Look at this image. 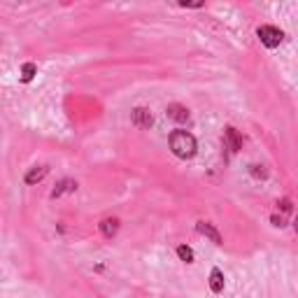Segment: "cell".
I'll return each instance as SVG.
<instances>
[{"label": "cell", "mask_w": 298, "mask_h": 298, "mask_svg": "<svg viewBox=\"0 0 298 298\" xmlns=\"http://www.w3.org/2000/svg\"><path fill=\"white\" fill-rule=\"evenodd\" d=\"M170 149L177 159H191L196 154V138L189 130H173L170 133Z\"/></svg>", "instance_id": "obj_1"}, {"label": "cell", "mask_w": 298, "mask_h": 298, "mask_svg": "<svg viewBox=\"0 0 298 298\" xmlns=\"http://www.w3.org/2000/svg\"><path fill=\"white\" fill-rule=\"evenodd\" d=\"M256 35H259V40L268 47V49L280 47V42L284 40V33L280 31V28H275V26H261L259 31H256Z\"/></svg>", "instance_id": "obj_2"}, {"label": "cell", "mask_w": 298, "mask_h": 298, "mask_svg": "<svg viewBox=\"0 0 298 298\" xmlns=\"http://www.w3.org/2000/svg\"><path fill=\"white\" fill-rule=\"evenodd\" d=\"M130 117H133V123H135L138 128H149V126L154 123V117H152V112H149L147 107H135Z\"/></svg>", "instance_id": "obj_3"}, {"label": "cell", "mask_w": 298, "mask_h": 298, "mask_svg": "<svg viewBox=\"0 0 298 298\" xmlns=\"http://www.w3.org/2000/svg\"><path fill=\"white\" fill-rule=\"evenodd\" d=\"M168 117L173 119V121L177 123H189V110L184 105H179V103H173V105H168Z\"/></svg>", "instance_id": "obj_4"}, {"label": "cell", "mask_w": 298, "mask_h": 298, "mask_svg": "<svg viewBox=\"0 0 298 298\" xmlns=\"http://www.w3.org/2000/svg\"><path fill=\"white\" fill-rule=\"evenodd\" d=\"M196 231H198L200 236H205V238H210L214 245H222V236H219V231L214 229L210 222H198L196 224Z\"/></svg>", "instance_id": "obj_5"}, {"label": "cell", "mask_w": 298, "mask_h": 298, "mask_svg": "<svg viewBox=\"0 0 298 298\" xmlns=\"http://www.w3.org/2000/svg\"><path fill=\"white\" fill-rule=\"evenodd\" d=\"M224 145L229 147L231 152H238V149L242 147V138L238 135V130L233 128V126H229V128L224 130Z\"/></svg>", "instance_id": "obj_6"}, {"label": "cell", "mask_w": 298, "mask_h": 298, "mask_svg": "<svg viewBox=\"0 0 298 298\" xmlns=\"http://www.w3.org/2000/svg\"><path fill=\"white\" fill-rule=\"evenodd\" d=\"M100 233H103L107 240H112V238L119 233V219H115V217L103 219V222H100Z\"/></svg>", "instance_id": "obj_7"}, {"label": "cell", "mask_w": 298, "mask_h": 298, "mask_svg": "<svg viewBox=\"0 0 298 298\" xmlns=\"http://www.w3.org/2000/svg\"><path fill=\"white\" fill-rule=\"evenodd\" d=\"M210 289L214 294H222L224 291V273L219 268H212V273H210Z\"/></svg>", "instance_id": "obj_8"}, {"label": "cell", "mask_w": 298, "mask_h": 298, "mask_svg": "<svg viewBox=\"0 0 298 298\" xmlns=\"http://www.w3.org/2000/svg\"><path fill=\"white\" fill-rule=\"evenodd\" d=\"M65 191H77L75 179H61V182L56 184V189L52 191V198H59V196H63Z\"/></svg>", "instance_id": "obj_9"}, {"label": "cell", "mask_w": 298, "mask_h": 298, "mask_svg": "<svg viewBox=\"0 0 298 298\" xmlns=\"http://www.w3.org/2000/svg\"><path fill=\"white\" fill-rule=\"evenodd\" d=\"M47 173H49V168L47 166H35V168L26 175V184H38V182H42L47 177Z\"/></svg>", "instance_id": "obj_10"}, {"label": "cell", "mask_w": 298, "mask_h": 298, "mask_svg": "<svg viewBox=\"0 0 298 298\" xmlns=\"http://www.w3.org/2000/svg\"><path fill=\"white\" fill-rule=\"evenodd\" d=\"M35 72H38L35 63H23V68H21V82H31L33 77H35Z\"/></svg>", "instance_id": "obj_11"}, {"label": "cell", "mask_w": 298, "mask_h": 298, "mask_svg": "<svg viewBox=\"0 0 298 298\" xmlns=\"http://www.w3.org/2000/svg\"><path fill=\"white\" fill-rule=\"evenodd\" d=\"M177 256L184 261V263H193V249L186 245H179L177 247Z\"/></svg>", "instance_id": "obj_12"}, {"label": "cell", "mask_w": 298, "mask_h": 298, "mask_svg": "<svg viewBox=\"0 0 298 298\" xmlns=\"http://www.w3.org/2000/svg\"><path fill=\"white\" fill-rule=\"evenodd\" d=\"M249 173H252L254 177H261V179L266 177V170L261 168V166H249Z\"/></svg>", "instance_id": "obj_13"}, {"label": "cell", "mask_w": 298, "mask_h": 298, "mask_svg": "<svg viewBox=\"0 0 298 298\" xmlns=\"http://www.w3.org/2000/svg\"><path fill=\"white\" fill-rule=\"evenodd\" d=\"M273 224H275V226H284V217H273Z\"/></svg>", "instance_id": "obj_14"}, {"label": "cell", "mask_w": 298, "mask_h": 298, "mask_svg": "<svg viewBox=\"0 0 298 298\" xmlns=\"http://www.w3.org/2000/svg\"><path fill=\"white\" fill-rule=\"evenodd\" d=\"M294 229H296V233H298V217H296V222H294Z\"/></svg>", "instance_id": "obj_15"}]
</instances>
